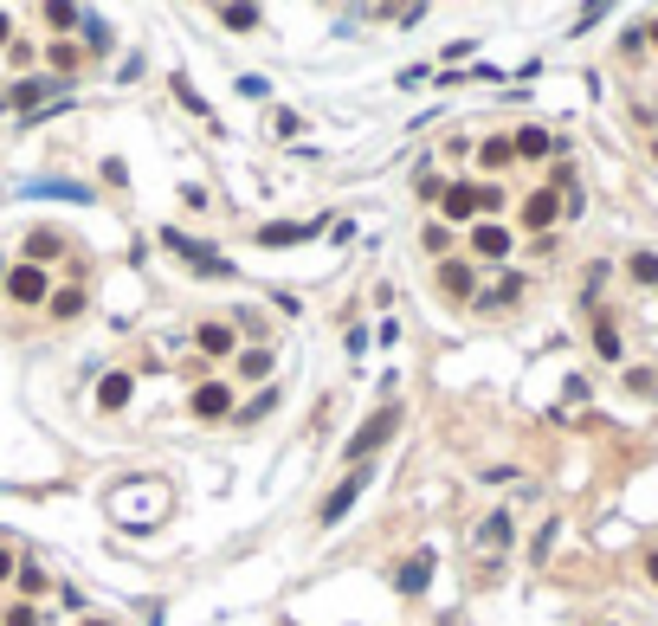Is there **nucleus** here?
Wrapping results in <instances>:
<instances>
[{
  "instance_id": "4",
  "label": "nucleus",
  "mask_w": 658,
  "mask_h": 626,
  "mask_svg": "<svg viewBox=\"0 0 658 626\" xmlns=\"http://www.w3.org/2000/svg\"><path fill=\"white\" fill-rule=\"evenodd\" d=\"M426 581H432V549H414V556L400 562L394 588H400V594H426Z\"/></svg>"
},
{
  "instance_id": "24",
  "label": "nucleus",
  "mask_w": 658,
  "mask_h": 626,
  "mask_svg": "<svg viewBox=\"0 0 658 626\" xmlns=\"http://www.w3.org/2000/svg\"><path fill=\"white\" fill-rule=\"evenodd\" d=\"M85 45H91V52H110V26H103L97 13L85 20Z\"/></svg>"
},
{
  "instance_id": "1",
  "label": "nucleus",
  "mask_w": 658,
  "mask_h": 626,
  "mask_svg": "<svg viewBox=\"0 0 658 626\" xmlns=\"http://www.w3.org/2000/svg\"><path fill=\"white\" fill-rule=\"evenodd\" d=\"M394 432H400V407H381V414H368L362 426L349 432V446H342V458H355V465H368V458H374L381 446H388Z\"/></svg>"
},
{
  "instance_id": "29",
  "label": "nucleus",
  "mask_w": 658,
  "mask_h": 626,
  "mask_svg": "<svg viewBox=\"0 0 658 626\" xmlns=\"http://www.w3.org/2000/svg\"><path fill=\"white\" fill-rule=\"evenodd\" d=\"M0 626H39V614L20 601V607H7V620H0Z\"/></svg>"
},
{
  "instance_id": "5",
  "label": "nucleus",
  "mask_w": 658,
  "mask_h": 626,
  "mask_svg": "<svg viewBox=\"0 0 658 626\" xmlns=\"http://www.w3.org/2000/svg\"><path fill=\"white\" fill-rule=\"evenodd\" d=\"M323 220H310V227H291V220H271V227H259V246H271V252H278V246H297V239H310Z\"/></svg>"
},
{
  "instance_id": "31",
  "label": "nucleus",
  "mask_w": 658,
  "mask_h": 626,
  "mask_svg": "<svg viewBox=\"0 0 658 626\" xmlns=\"http://www.w3.org/2000/svg\"><path fill=\"white\" fill-rule=\"evenodd\" d=\"M13 575V549H0V581H7Z\"/></svg>"
},
{
  "instance_id": "25",
  "label": "nucleus",
  "mask_w": 658,
  "mask_h": 626,
  "mask_svg": "<svg viewBox=\"0 0 658 626\" xmlns=\"http://www.w3.org/2000/svg\"><path fill=\"white\" fill-rule=\"evenodd\" d=\"M45 20H52V26H85V13H78V7H65V0H52V7H45Z\"/></svg>"
},
{
  "instance_id": "32",
  "label": "nucleus",
  "mask_w": 658,
  "mask_h": 626,
  "mask_svg": "<svg viewBox=\"0 0 658 626\" xmlns=\"http://www.w3.org/2000/svg\"><path fill=\"white\" fill-rule=\"evenodd\" d=\"M646 568H652V581H658V549H652V556H646Z\"/></svg>"
},
{
  "instance_id": "34",
  "label": "nucleus",
  "mask_w": 658,
  "mask_h": 626,
  "mask_svg": "<svg viewBox=\"0 0 658 626\" xmlns=\"http://www.w3.org/2000/svg\"><path fill=\"white\" fill-rule=\"evenodd\" d=\"M85 626H110V620H85Z\"/></svg>"
},
{
  "instance_id": "21",
  "label": "nucleus",
  "mask_w": 658,
  "mask_h": 626,
  "mask_svg": "<svg viewBox=\"0 0 658 626\" xmlns=\"http://www.w3.org/2000/svg\"><path fill=\"white\" fill-rule=\"evenodd\" d=\"M239 375H245V381H265V375H271V349H245V356H239Z\"/></svg>"
},
{
  "instance_id": "8",
  "label": "nucleus",
  "mask_w": 658,
  "mask_h": 626,
  "mask_svg": "<svg viewBox=\"0 0 658 626\" xmlns=\"http://www.w3.org/2000/svg\"><path fill=\"white\" fill-rule=\"evenodd\" d=\"M129 394H136V381H129V375H103V381H97V407H103V414H117Z\"/></svg>"
},
{
  "instance_id": "30",
  "label": "nucleus",
  "mask_w": 658,
  "mask_h": 626,
  "mask_svg": "<svg viewBox=\"0 0 658 626\" xmlns=\"http://www.w3.org/2000/svg\"><path fill=\"white\" fill-rule=\"evenodd\" d=\"M504 207V187H478V213H498Z\"/></svg>"
},
{
  "instance_id": "28",
  "label": "nucleus",
  "mask_w": 658,
  "mask_h": 626,
  "mask_svg": "<svg viewBox=\"0 0 658 626\" xmlns=\"http://www.w3.org/2000/svg\"><path fill=\"white\" fill-rule=\"evenodd\" d=\"M271 129H278V136H284V143H291V136H304V123H297L291 111H278V117H271Z\"/></svg>"
},
{
  "instance_id": "16",
  "label": "nucleus",
  "mask_w": 658,
  "mask_h": 626,
  "mask_svg": "<svg viewBox=\"0 0 658 626\" xmlns=\"http://www.w3.org/2000/svg\"><path fill=\"white\" fill-rule=\"evenodd\" d=\"M516 291H523V278H516V271H504V284H490V291L478 297V310H498V304H510Z\"/></svg>"
},
{
  "instance_id": "9",
  "label": "nucleus",
  "mask_w": 658,
  "mask_h": 626,
  "mask_svg": "<svg viewBox=\"0 0 658 626\" xmlns=\"http://www.w3.org/2000/svg\"><path fill=\"white\" fill-rule=\"evenodd\" d=\"M548 220H555V187H536V194L523 201V227H536V233H542Z\"/></svg>"
},
{
  "instance_id": "26",
  "label": "nucleus",
  "mask_w": 658,
  "mask_h": 626,
  "mask_svg": "<svg viewBox=\"0 0 658 626\" xmlns=\"http://www.w3.org/2000/svg\"><path fill=\"white\" fill-rule=\"evenodd\" d=\"M420 246H426V252H446V246H452V227H426Z\"/></svg>"
},
{
  "instance_id": "3",
  "label": "nucleus",
  "mask_w": 658,
  "mask_h": 626,
  "mask_svg": "<svg viewBox=\"0 0 658 626\" xmlns=\"http://www.w3.org/2000/svg\"><path fill=\"white\" fill-rule=\"evenodd\" d=\"M362 491H368V465H355V472L336 484V491L323 498V523H342V516H349V504L362 498Z\"/></svg>"
},
{
  "instance_id": "12",
  "label": "nucleus",
  "mask_w": 658,
  "mask_h": 626,
  "mask_svg": "<svg viewBox=\"0 0 658 626\" xmlns=\"http://www.w3.org/2000/svg\"><path fill=\"white\" fill-rule=\"evenodd\" d=\"M194 342H201V356H226V349H233V330H226V323H201Z\"/></svg>"
},
{
  "instance_id": "18",
  "label": "nucleus",
  "mask_w": 658,
  "mask_h": 626,
  "mask_svg": "<svg viewBox=\"0 0 658 626\" xmlns=\"http://www.w3.org/2000/svg\"><path fill=\"white\" fill-rule=\"evenodd\" d=\"M594 349H600V356H607V362H620V356H626V349H620V330H613L607 317L594 323Z\"/></svg>"
},
{
  "instance_id": "10",
  "label": "nucleus",
  "mask_w": 658,
  "mask_h": 626,
  "mask_svg": "<svg viewBox=\"0 0 658 626\" xmlns=\"http://www.w3.org/2000/svg\"><path fill=\"white\" fill-rule=\"evenodd\" d=\"M472 246H478L484 259H504V252H510V227H498V220H484V227L472 233Z\"/></svg>"
},
{
  "instance_id": "17",
  "label": "nucleus",
  "mask_w": 658,
  "mask_h": 626,
  "mask_svg": "<svg viewBox=\"0 0 658 626\" xmlns=\"http://www.w3.org/2000/svg\"><path fill=\"white\" fill-rule=\"evenodd\" d=\"M510 155H516V143H510V136H490V143L478 149V161H484V169H510Z\"/></svg>"
},
{
  "instance_id": "13",
  "label": "nucleus",
  "mask_w": 658,
  "mask_h": 626,
  "mask_svg": "<svg viewBox=\"0 0 658 626\" xmlns=\"http://www.w3.org/2000/svg\"><path fill=\"white\" fill-rule=\"evenodd\" d=\"M59 246H65V239H59V233H45V227H39V233H26V265L59 259Z\"/></svg>"
},
{
  "instance_id": "11",
  "label": "nucleus",
  "mask_w": 658,
  "mask_h": 626,
  "mask_svg": "<svg viewBox=\"0 0 658 626\" xmlns=\"http://www.w3.org/2000/svg\"><path fill=\"white\" fill-rule=\"evenodd\" d=\"M439 291H446V297H472V265L446 259V265H439Z\"/></svg>"
},
{
  "instance_id": "35",
  "label": "nucleus",
  "mask_w": 658,
  "mask_h": 626,
  "mask_svg": "<svg viewBox=\"0 0 658 626\" xmlns=\"http://www.w3.org/2000/svg\"><path fill=\"white\" fill-rule=\"evenodd\" d=\"M652 39H658V20H652Z\"/></svg>"
},
{
  "instance_id": "33",
  "label": "nucleus",
  "mask_w": 658,
  "mask_h": 626,
  "mask_svg": "<svg viewBox=\"0 0 658 626\" xmlns=\"http://www.w3.org/2000/svg\"><path fill=\"white\" fill-rule=\"evenodd\" d=\"M0 45H7V13H0Z\"/></svg>"
},
{
  "instance_id": "22",
  "label": "nucleus",
  "mask_w": 658,
  "mask_h": 626,
  "mask_svg": "<svg viewBox=\"0 0 658 626\" xmlns=\"http://www.w3.org/2000/svg\"><path fill=\"white\" fill-rule=\"evenodd\" d=\"M219 20H226L233 33H252V26H259V7H219Z\"/></svg>"
},
{
  "instance_id": "20",
  "label": "nucleus",
  "mask_w": 658,
  "mask_h": 626,
  "mask_svg": "<svg viewBox=\"0 0 658 626\" xmlns=\"http://www.w3.org/2000/svg\"><path fill=\"white\" fill-rule=\"evenodd\" d=\"M548 149H562L548 129H523V136H516V155H548Z\"/></svg>"
},
{
  "instance_id": "23",
  "label": "nucleus",
  "mask_w": 658,
  "mask_h": 626,
  "mask_svg": "<svg viewBox=\"0 0 658 626\" xmlns=\"http://www.w3.org/2000/svg\"><path fill=\"white\" fill-rule=\"evenodd\" d=\"M633 284H658V252H633Z\"/></svg>"
},
{
  "instance_id": "27",
  "label": "nucleus",
  "mask_w": 658,
  "mask_h": 626,
  "mask_svg": "<svg viewBox=\"0 0 658 626\" xmlns=\"http://www.w3.org/2000/svg\"><path fill=\"white\" fill-rule=\"evenodd\" d=\"M52 65H59V71H78V45L59 39V45H52Z\"/></svg>"
},
{
  "instance_id": "6",
  "label": "nucleus",
  "mask_w": 658,
  "mask_h": 626,
  "mask_svg": "<svg viewBox=\"0 0 658 626\" xmlns=\"http://www.w3.org/2000/svg\"><path fill=\"white\" fill-rule=\"evenodd\" d=\"M226 407H233V394L219 388V381H201V388H194V414H201V420H219Z\"/></svg>"
},
{
  "instance_id": "15",
  "label": "nucleus",
  "mask_w": 658,
  "mask_h": 626,
  "mask_svg": "<svg viewBox=\"0 0 658 626\" xmlns=\"http://www.w3.org/2000/svg\"><path fill=\"white\" fill-rule=\"evenodd\" d=\"M52 317H59V323H71L78 310H85V291H78V284H65V291H52V304H45Z\"/></svg>"
},
{
  "instance_id": "7",
  "label": "nucleus",
  "mask_w": 658,
  "mask_h": 626,
  "mask_svg": "<svg viewBox=\"0 0 658 626\" xmlns=\"http://www.w3.org/2000/svg\"><path fill=\"white\" fill-rule=\"evenodd\" d=\"M45 97H59V78H26V85H13V111H33Z\"/></svg>"
},
{
  "instance_id": "14",
  "label": "nucleus",
  "mask_w": 658,
  "mask_h": 626,
  "mask_svg": "<svg viewBox=\"0 0 658 626\" xmlns=\"http://www.w3.org/2000/svg\"><path fill=\"white\" fill-rule=\"evenodd\" d=\"M478 213V187H446V220H472Z\"/></svg>"
},
{
  "instance_id": "2",
  "label": "nucleus",
  "mask_w": 658,
  "mask_h": 626,
  "mask_svg": "<svg viewBox=\"0 0 658 626\" xmlns=\"http://www.w3.org/2000/svg\"><path fill=\"white\" fill-rule=\"evenodd\" d=\"M7 297H13V304H52V284H45L39 265H13L7 271Z\"/></svg>"
},
{
  "instance_id": "19",
  "label": "nucleus",
  "mask_w": 658,
  "mask_h": 626,
  "mask_svg": "<svg viewBox=\"0 0 658 626\" xmlns=\"http://www.w3.org/2000/svg\"><path fill=\"white\" fill-rule=\"evenodd\" d=\"M478 542H484V549L510 542V516H504V510H490V516H484V530H478Z\"/></svg>"
}]
</instances>
